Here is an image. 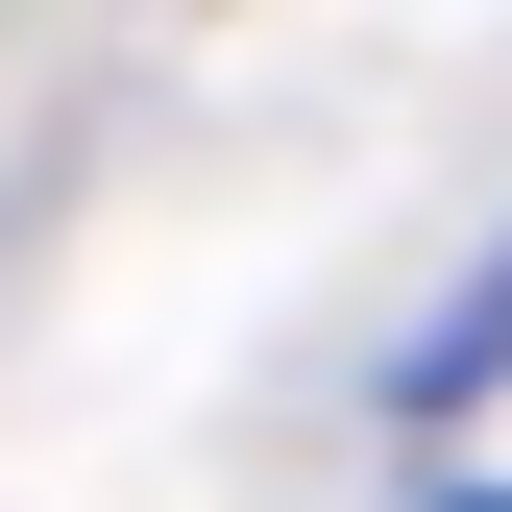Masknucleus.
Segmentation results:
<instances>
[{"label": "nucleus", "mask_w": 512, "mask_h": 512, "mask_svg": "<svg viewBox=\"0 0 512 512\" xmlns=\"http://www.w3.org/2000/svg\"><path fill=\"white\" fill-rule=\"evenodd\" d=\"M488 391H512V220H488V269L391 342V415H488Z\"/></svg>", "instance_id": "f257e3e1"}, {"label": "nucleus", "mask_w": 512, "mask_h": 512, "mask_svg": "<svg viewBox=\"0 0 512 512\" xmlns=\"http://www.w3.org/2000/svg\"><path fill=\"white\" fill-rule=\"evenodd\" d=\"M415 512H512V488H415Z\"/></svg>", "instance_id": "f03ea898"}]
</instances>
